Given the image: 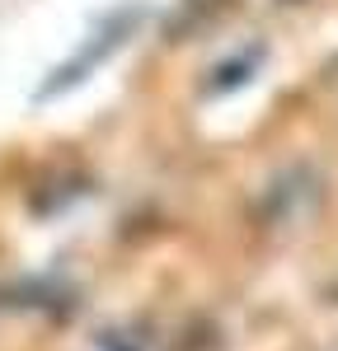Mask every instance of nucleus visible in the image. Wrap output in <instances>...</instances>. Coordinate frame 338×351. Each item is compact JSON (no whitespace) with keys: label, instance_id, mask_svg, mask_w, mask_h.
Returning a JSON list of instances; mask_svg holds the SVG:
<instances>
[{"label":"nucleus","instance_id":"nucleus-1","mask_svg":"<svg viewBox=\"0 0 338 351\" xmlns=\"http://www.w3.org/2000/svg\"><path fill=\"white\" fill-rule=\"evenodd\" d=\"M132 19H137V10H127L122 19H113V24L104 28V33H94V43H89V47H84V52L76 56V61H66V66L56 71L52 80L43 84V99H52V94H61V89H71V84H76V80H84V75H89V71L99 66V56H109L113 47L122 43V33L132 28Z\"/></svg>","mask_w":338,"mask_h":351}]
</instances>
